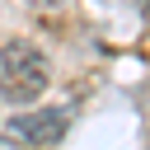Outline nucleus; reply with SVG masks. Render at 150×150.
Listing matches in <instances>:
<instances>
[{"instance_id": "f257e3e1", "label": "nucleus", "mask_w": 150, "mask_h": 150, "mask_svg": "<svg viewBox=\"0 0 150 150\" xmlns=\"http://www.w3.org/2000/svg\"><path fill=\"white\" fill-rule=\"evenodd\" d=\"M47 84H52V66L33 42L14 38L0 47V94L9 103H33L47 94Z\"/></svg>"}, {"instance_id": "7ed1b4c3", "label": "nucleus", "mask_w": 150, "mask_h": 150, "mask_svg": "<svg viewBox=\"0 0 150 150\" xmlns=\"http://www.w3.org/2000/svg\"><path fill=\"white\" fill-rule=\"evenodd\" d=\"M23 5H33V9H61L66 0H23Z\"/></svg>"}, {"instance_id": "20e7f679", "label": "nucleus", "mask_w": 150, "mask_h": 150, "mask_svg": "<svg viewBox=\"0 0 150 150\" xmlns=\"http://www.w3.org/2000/svg\"><path fill=\"white\" fill-rule=\"evenodd\" d=\"M0 150H14V141H5V136H0Z\"/></svg>"}, {"instance_id": "f03ea898", "label": "nucleus", "mask_w": 150, "mask_h": 150, "mask_svg": "<svg viewBox=\"0 0 150 150\" xmlns=\"http://www.w3.org/2000/svg\"><path fill=\"white\" fill-rule=\"evenodd\" d=\"M66 122H70L66 108H38V112H19V117L9 122V136L23 141V145H52V141L66 131Z\"/></svg>"}]
</instances>
